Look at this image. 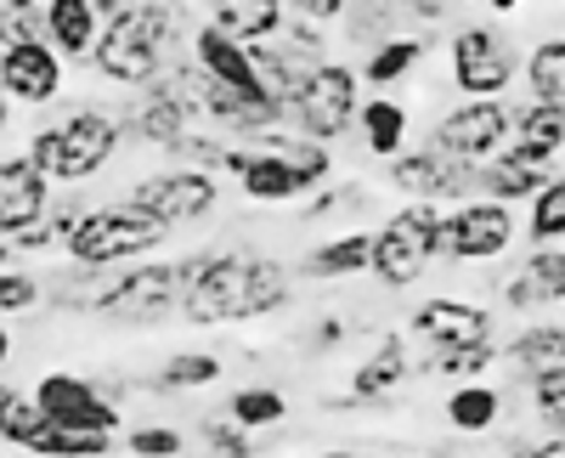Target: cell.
<instances>
[{
	"mask_svg": "<svg viewBox=\"0 0 565 458\" xmlns=\"http://www.w3.org/2000/svg\"><path fill=\"white\" fill-rule=\"evenodd\" d=\"M391 188L402 199H418V204H463L476 193V164H463L441 148H418V153H396L391 159Z\"/></svg>",
	"mask_w": 565,
	"mask_h": 458,
	"instance_id": "13",
	"label": "cell"
},
{
	"mask_svg": "<svg viewBox=\"0 0 565 458\" xmlns=\"http://www.w3.org/2000/svg\"><path fill=\"white\" fill-rule=\"evenodd\" d=\"M125 204L148 210L153 221H164L175 233V226H193L221 204V181H215V170H199V164H170L159 175H141Z\"/></svg>",
	"mask_w": 565,
	"mask_h": 458,
	"instance_id": "10",
	"label": "cell"
},
{
	"mask_svg": "<svg viewBox=\"0 0 565 458\" xmlns=\"http://www.w3.org/2000/svg\"><path fill=\"white\" fill-rule=\"evenodd\" d=\"M424 52H430V40H424V34H391V40H380V45L367 52V63H362L356 79L396 85V79H407V74L424 63Z\"/></svg>",
	"mask_w": 565,
	"mask_h": 458,
	"instance_id": "29",
	"label": "cell"
},
{
	"mask_svg": "<svg viewBox=\"0 0 565 458\" xmlns=\"http://www.w3.org/2000/svg\"><path fill=\"white\" fill-rule=\"evenodd\" d=\"M7 356H12V334H7V329H0V362H7Z\"/></svg>",
	"mask_w": 565,
	"mask_h": 458,
	"instance_id": "51",
	"label": "cell"
},
{
	"mask_svg": "<svg viewBox=\"0 0 565 458\" xmlns=\"http://www.w3.org/2000/svg\"><path fill=\"white\" fill-rule=\"evenodd\" d=\"M559 356H565V329H559V311H554L548 323H532L521 340H514L503 362H509L521 380H532V374H543V369H559Z\"/></svg>",
	"mask_w": 565,
	"mask_h": 458,
	"instance_id": "28",
	"label": "cell"
},
{
	"mask_svg": "<svg viewBox=\"0 0 565 458\" xmlns=\"http://www.w3.org/2000/svg\"><path fill=\"white\" fill-rule=\"evenodd\" d=\"M215 380H221V356H210V351H181L153 374L159 391H199V385H215Z\"/></svg>",
	"mask_w": 565,
	"mask_h": 458,
	"instance_id": "36",
	"label": "cell"
},
{
	"mask_svg": "<svg viewBox=\"0 0 565 458\" xmlns=\"http://www.w3.org/2000/svg\"><path fill=\"white\" fill-rule=\"evenodd\" d=\"M186 34V7L181 0H125L108 18V29H97L90 63L114 85H148L170 68L175 45Z\"/></svg>",
	"mask_w": 565,
	"mask_h": 458,
	"instance_id": "2",
	"label": "cell"
},
{
	"mask_svg": "<svg viewBox=\"0 0 565 458\" xmlns=\"http://www.w3.org/2000/svg\"><path fill=\"white\" fill-rule=\"evenodd\" d=\"M351 125L362 130V148H367L373 159H396L402 142H407V108H402L396 97H373L367 108H356Z\"/></svg>",
	"mask_w": 565,
	"mask_h": 458,
	"instance_id": "27",
	"label": "cell"
},
{
	"mask_svg": "<svg viewBox=\"0 0 565 458\" xmlns=\"http://www.w3.org/2000/svg\"><path fill=\"white\" fill-rule=\"evenodd\" d=\"M125 447H130L136 458H175V452H186V436L170 430V425H141V430L125 436Z\"/></svg>",
	"mask_w": 565,
	"mask_h": 458,
	"instance_id": "41",
	"label": "cell"
},
{
	"mask_svg": "<svg viewBox=\"0 0 565 458\" xmlns=\"http://www.w3.org/2000/svg\"><path fill=\"white\" fill-rule=\"evenodd\" d=\"M447 68L463 97H503L509 79L521 74V52L498 23H469L447 45Z\"/></svg>",
	"mask_w": 565,
	"mask_h": 458,
	"instance_id": "9",
	"label": "cell"
},
{
	"mask_svg": "<svg viewBox=\"0 0 565 458\" xmlns=\"http://www.w3.org/2000/svg\"><path fill=\"white\" fill-rule=\"evenodd\" d=\"M119 119V136L130 142H148V148H175V136H186L204 114H199V68L193 63H175L164 68L159 79H148V90L136 97L130 114H114Z\"/></svg>",
	"mask_w": 565,
	"mask_h": 458,
	"instance_id": "7",
	"label": "cell"
},
{
	"mask_svg": "<svg viewBox=\"0 0 565 458\" xmlns=\"http://www.w3.org/2000/svg\"><path fill=\"white\" fill-rule=\"evenodd\" d=\"M282 414H289V402H282V391H271V385H244V391L226 396V419L244 425V430L282 425Z\"/></svg>",
	"mask_w": 565,
	"mask_h": 458,
	"instance_id": "33",
	"label": "cell"
},
{
	"mask_svg": "<svg viewBox=\"0 0 565 458\" xmlns=\"http://www.w3.org/2000/svg\"><path fill=\"white\" fill-rule=\"evenodd\" d=\"M498 414H503V396H498L492 385H481V380H463V385L447 396V425H452V430H463V436L492 430V425H498Z\"/></svg>",
	"mask_w": 565,
	"mask_h": 458,
	"instance_id": "30",
	"label": "cell"
},
{
	"mask_svg": "<svg viewBox=\"0 0 565 458\" xmlns=\"http://www.w3.org/2000/svg\"><path fill=\"white\" fill-rule=\"evenodd\" d=\"M514 458H559V436H543V441L514 447Z\"/></svg>",
	"mask_w": 565,
	"mask_h": 458,
	"instance_id": "46",
	"label": "cell"
},
{
	"mask_svg": "<svg viewBox=\"0 0 565 458\" xmlns=\"http://www.w3.org/2000/svg\"><path fill=\"white\" fill-rule=\"evenodd\" d=\"M204 7H210V23L221 34L244 40V45L271 40L282 23H289V7H282V0H204Z\"/></svg>",
	"mask_w": 565,
	"mask_h": 458,
	"instance_id": "25",
	"label": "cell"
},
{
	"mask_svg": "<svg viewBox=\"0 0 565 458\" xmlns=\"http://www.w3.org/2000/svg\"><path fill=\"white\" fill-rule=\"evenodd\" d=\"M413 374V356H407V334H385L380 345H373L362 362H356V374H351V407H367V402H385L396 385H407Z\"/></svg>",
	"mask_w": 565,
	"mask_h": 458,
	"instance_id": "21",
	"label": "cell"
},
{
	"mask_svg": "<svg viewBox=\"0 0 565 458\" xmlns=\"http://www.w3.org/2000/svg\"><path fill=\"white\" fill-rule=\"evenodd\" d=\"M441 255V210L436 204H418L407 199L380 233L367 244V271L380 278L385 289H407L424 278V266Z\"/></svg>",
	"mask_w": 565,
	"mask_h": 458,
	"instance_id": "6",
	"label": "cell"
},
{
	"mask_svg": "<svg viewBox=\"0 0 565 458\" xmlns=\"http://www.w3.org/2000/svg\"><path fill=\"white\" fill-rule=\"evenodd\" d=\"M345 340V323H340V317H322V323L311 329V345H340Z\"/></svg>",
	"mask_w": 565,
	"mask_h": 458,
	"instance_id": "45",
	"label": "cell"
},
{
	"mask_svg": "<svg viewBox=\"0 0 565 458\" xmlns=\"http://www.w3.org/2000/svg\"><path fill=\"white\" fill-rule=\"evenodd\" d=\"M193 63H199V74H210L221 90H232V97L271 103L266 85H260V74H255V63H249V45L232 40V34H221L215 23H199V29H193Z\"/></svg>",
	"mask_w": 565,
	"mask_h": 458,
	"instance_id": "17",
	"label": "cell"
},
{
	"mask_svg": "<svg viewBox=\"0 0 565 458\" xmlns=\"http://www.w3.org/2000/svg\"><path fill=\"white\" fill-rule=\"evenodd\" d=\"M407 329L418 340H430V345H476V340H492V311L476 306V300H424L413 317H407Z\"/></svg>",
	"mask_w": 565,
	"mask_h": 458,
	"instance_id": "18",
	"label": "cell"
},
{
	"mask_svg": "<svg viewBox=\"0 0 565 458\" xmlns=\"http://www.w3.org/2000/svg\"><path fill=\"white\" fill-rule=\"evenodd\" d=\"M396 18H402L396 0H345V18H340V23H345L362 45H367V40L380 45V40L396 34Z\"/></svg>",
	"mask_w": 565,
	"mask_h": 458,
	"instance_id": "37",
	"label": "cell"
},
{
	"mask_svg": "<svg viewBox=\"0 0 565 458\" xmlns=\"http://www.w3.org/2000/svg\"><path fill=\"white\" fill-rule=\"evenodd\" d=\"M295 119H300V136H311V142L334 148L340 136L351 130L356 119V68L351 63H317V74L306 79V90L289 103Z\"/></svg>",
	"mask_w": 565,
	"mask_h": 458,
	"instance_id": "11",
	"label": "cell"
},
{
	"mask_svg": "<svg viewBox=\"0 0 565 458\" xmlns=\"http://www.w3.org/2000/svg\"><path fill=\"white\" fill-rule=\"evenodd\" d=\"M34 407L68 430H108V436L119 430V402H108L103 385L85 374H45L34 385Z\"/></svg>",
	"mask_w": 565,
	"mask_h": 458,
	"instance_id": "16",
	"label": "cell"
},
{
	"mask_svg": "<svg viewBox=\"0 0 565 458\" xmlns=\"http://www.w3.org/2000/svg\"><path fill=\"white\" fill-rule=\"evenodd\" d=\"M498 362V345L492 340H476V345H436V356L424 362L430 374H447V380H481Z\"/></svg>",
	"mask_w": 565,
	"mask_h": 458,
	"instance_id": "35",
	"label": "cell"
},
{
	"mask_svg": "<svg viewBox=\"0 0 565 458\" xmlns=\"http://www.w3.org/2000/svg\"><path fill=\"white\" fill-rule=\"evenodd\" d=\"M29 452H40V458H108L114 452V436L108 430H68V425L45 419V430L34 436Z\"/></svg>",
	"mask_w": 565,
	"mask_h": 458,
	"instance_id": "31",
	"label": "cell"
},
{
	"mask_svg": "<svg viewBox=\"0 0 565 458\" xmlns=\"http://www.w3.org/2000/svg\"><path fill=\"white\" fill-rule=\"evenodd\" d=\"M0 12H40V0H0Z\"/></svg>",
	"mask_w": 565,
	"mask_h": 458,
	"instance_id": "47",
	"label": "cell"
},
{
	"mask_svg": "<svg viewBox=\"0 0 565 458\" xmlns=\"http://www.w3.org/2000/svg\"><path fill=\"white\" fill-rule=\"evenodd\" d=\"M526 85H532V103H565V40L559 34L532 45Z\"/></svg>",
	"mask_w": 565,
	"mask_h": 458,
	"instance_id": "32",
	"label": "cell"
},
{
	"mask_svg": "<svg viewBox=\"0 0 565 458\" xmlns=\"http://www.w3.org/2000/svg\"><path fill=\"white\" fill-rule=\"evenodd\" d=\"M532 402H537L543 430H548V436H559V414H565V362H559V369L532 374Z\"/></svg>",
	"mask_w": 565,
	"mask_h": 458,
	"instance_id": "39",
	"label": "cell"
},
{
	"mask_svg": "<svg viewBox=\"0 0 565 458\" xmlns=\"http://www.w3.org/2000/svg\"><path fill=\"white\" fill-rule=\"evenodd\" d=\"M289 7V18H300V23H340L345 18V0H282Z\"/></svg>",
	"mask_w": 565,
	"mask_h": 458,
	"instance_id": "43",
	"label": "cell"
},
{
	"mask_svg": "<svg viewBox=\"0 0 565 458\" xmlns=\"http://www.w3.org/2000/svg\"><path fill=\"white\" fill-rule=\"evenodd\" d=\"M0 266H18V255H12V233H0Z\"/></svg>",
	"mask_w": 565,
	"mask_h": 458,
	"instance_id": "49",
	"label": "cell"
},
{
	"mask_svg": "<svg viewBox=\"0 0 565 458\" xmlns=\"http://www.w3.org/2000/svg\"><path fill=\"white\" fill-rule=\"evenodd\" d=\"M164 238H170L164 221H153L148 210H136V204L119 199V204H103V210H85L63 249H68L74 266L108 271V266H119V260H148Z\"/></svg>",
	"mask_w": 565,
	"mask_h": 458,
	"instance_id": "5",
	"label": "cell"
},
{
	"mask_svg": "<svg viewBox=\"0 0 565 458\" xmlns=\"http://www.w3.org/2000/svg\"><path fill=\"white\" fill-rule=\"evenodd\" d=\"M175 311L199 329L215 323H255L295 300V278L289 266L260 255V249H199L175 260Z\"/></svg>",
	"mask_w": 565,
	"mask_h": 458,
	"instance_id": "1",
	"label": "cell"
},
{
	"mask_svg": "<svg viewBox=\"0 0 565 458\" xmlns=\"http://www.w3.org/2000/svg\"><path fill=\"white\" fill-rule=\"evenodd\" d=\"M328 175H334V148L311 142V136L260 130L249 136V164L238 170V188L255 204H289V199L317 193Z\"/></svg>",
	"mask_w": 565,
	"mask_h": 458,
	"instance_id": "4",
	"label": "cell"
},
{
	"mask_svg": "<svg viewBox=\"0 0 565 458\" xmlns=\"http://www.w3.org/2000/svg\"><path fill=\"white\" fill-rule=\"evenodd\" d=\"M175 266L170 260H141L130 271H114V278L90 284L85 311L90 317H108V323H159V317L175 311Z\"/></svg>",
	"mask_w": 565,
	"mask_h": 458,
	"instance_id": "8",
	"label": "cell"
},
{
	"mask_svg": "<svg viewBox=\"0 0 565 458\" xmlns=\"http://www.w3.org/2000/svg\"><path fill=\"white\" fill-rule=\"evenodd\" d=\"M0 458H7V452H0Z\"/></svg>",
	"mask_w": 565,
	"mask_h": 458,
	"instance_id": "56",
	"label": "cell"
},
{
	"mask_svg": "<svg viewBox=\"0 0 565 458\" xmlns=\"http://www.w3.org/2000/svg\"><path fill=\"white\" fill-rule=\"evenodd\" d=\"M199 436L215 447V458H255V441H249V430H244V425H232V419H210Z\"/></svg>",
	"mask_w": 565,
	"mask_h": 458,
	"instance_id": "42",
	"label": "cell"
},
{
	"mask_svg": "<svg viewBox=\"0 0 565 458\" xmlns=\"http://www.w3.org/2000/svg\"><path fill=\"white\" fill-rule=\"evenodd\" d=\"M40 300H45V289H40L34 271L0 266V317H18V311H29V306H40Z\"/></svg>",
	"mask_w": 565,
	"mask_h": 458,
	"instance_id": "40",
	"label": "cell"
},
{
	"mask_svg": "<svg viewBox=\"0 0 565 458\" xmlns=\"http://www.w3.org/2000/svg\"><path fill=\"white\" fill-rule=\"evenodd\" d=\"M367 244H373V233H340V238L317 244V249L300 260V278H317V284L356 278V271H367Z\"/></svg>",
	"mask_w": 565,
	"mask_h": 458,
	"instance_id": "26",
	"label": "cell"
},
{
	"mask_svg": "<svg viewBox=\"0 0 565 458\" xmlns=\"http://www.w3.org/2000/svg\"><path fill=\"white\" fill-rule=\"evenodd\" d=\"M45 204H52V181H45L23 153L0 159V233L29 226L34 215H45Z\"/></svg>",
	"mask_w": 565,
	"mask_h": 458,
	"instance_id": "24",
	"label": "cell"
},
{
	"mask_svg": "<svg viewBox=\"0 0 565 458\" xmlns=\"http://www.w3.org/2000/svg\"><path fill=\"white\" fill-rule=\"evenodd\" d=\"M45 430V414L34 407V396H23L18 385L0 391V441H12V447H34V436Z\"/></svg>",
	"mask_w": 565,
	"mask_h": 458,
	"instance_id": "34",
	"label": "cell"
},
{
	"mask_svg": "<svg viewBox=\"0 0 565 458\" xmlns=\"http://www.w3.org/2000/svg\"><path fill=\"white\" fill-rule=\"evenodd\" d=\"M559 295H565V255H559V244H537V255L503 284L509 311H559Z\"/></svg>",
	"mask_w": 565,
	"mask_h": 458,
	"instance_id": "20",
	"label": "cell"
},
{
	"mask_svg": "<svg viewBox=\"0 0 565 458\" xmlns=\"http://www.w3.org/2000/svg\"><path fill=\"white\" fill-rule=\"evenodd\" d=\"M514 233H521L514 204L463 199L452 215H441V255L447 260H498V255H509Z\"/></svg>",
	"mask_w": 565,
	"mask_h": 458,
	"instance_id": "12",
	"label": "cell"
},
{
	"mask_svg": "<svg viewBox=\"0 0 565 458\" xmlns=\"http://www.w3.org/2000/svg\"><path fill=\"white\" fill-rule=\"evenodd\" d=\"M125 7V0H90V12H97V18H114Z\"/></svg>",
	"mask_w": 565,
	"mask_h": 458,
	"instance_id": "48",
	"label": "cell"
},
{
	"mask_svg": "<svg viewBox=\"0 0 565 458\" xmlns=\"http://www.w3.org/2000/svg\"><path fill=\"white\" fill-rule=\"evenodd\" d=\"M175 458H186V452H175Z\"/></svg>",
	"mask_w": 565,
	"mask_h": 458,
	"instance_id": "55",
	"label": "cell"
},
{
	"mask_svg": "<svg viewBox=\"0 0 565 458\" xmlns=\"http://www.w3.org/2000/svg\"><path fill=\"white\" fill-rule=\"evenodd\" d=\"M119 119L114 114H103V108H68V114H57L52 125H40L34 136H29V164L45 175V181H90V175H103L108 164H114V153H119Z\"/></svg>",
	"mask_w": 565,
	"mask_h": 458,
	"instance_id": "3",
	"label": "cell"
},
{
	"mask_svg": "<svg viewBox=\"0 0 565 458\" xmlns=\"http://www.w3.org/2000/svg\"><path fill=\"white\" fill-rule=\"evenodd\" d=\"M322 458H345V452H322Z\"/></svg>",
	"mask_w": 565,
	"mask_h": 458,
	"instance_id": "53",
	"label": "cell"
},
{
	"mask_svg": "<svg viewBox=\"0 0 565 458\" xmlns=\"http://www.w3.org/2000/svg\"><path fill=\"white\" fill-rule=\"evenodd\" d=\"M12 119V103H7V90H0V125H7Z\"/></svg>",
	"mask_w": 565,
	"mask_h": 458,
	"instance_id": "52",
	"label": "cell"
},
{
	"mask_svg": "<svg viewBox=\"0 0 565 458\" xmlns=\"http://www.w3.org/2000/svg\"><path fill=\"white\" fill-rule=\"evenodd\" d=\"M487 7H492V12H521L526 0H487Z\"/></svg>",
	"mask_w": 565,
	"mask_h": 458,
	"instance_id": "50",
	"label": "cell"
},
{
	"mask_svg": "<svg viewBox=\"0 0 565 458\" xmlns=\"http://www.w3.org/2000/svg\"><path fill=\"white\" fill-rule=\"evenodd\" d=\"M509 153H526L543 164H559L565 148V108L559 103H526V108H509Z\"/></svg>",
	"mask_w": 565,
	"mask_h": 458,
	"instance_id": "22",
	"label": "cell"
},
{
	"mask_svg": "<svg viewBox=\"0 0 565 458\" xmlns=\"http://www.w3.org/2000/svg\"><path fill=\"white\" fill-rule=\"evenodd\" d=\"M402 18H418V23H441L452 12V0H396Z\"/></svg>",
	"mask_w": 565,
	"mask_h": 458,
	"instance_id": "44",
	"label": "cell"
},
{
	"mask_svg": "<svg viewBox=\"0 0 565 458\" xmlns=\"http://www.w3.org/2000/svg\"><path fill=\"white\" fill-rule=\"evenodd\" d=\"M103 18L90 12V0H40V40L57 57H90Z\"/></svg>",
	"mask_w": 565,
	"mask_h": 458,
	"instance_id": "23",
	"label": "cell"
},
{
	"mask_svg": "<svg viewBox=\"0 0 565 458\" xmlns=\"http://www.w3.org/2000/svg\"><path fill=\"white\" fill-rule=\"evenodd\" d=\"M503 142H509V103L503 97H463L436 125V142L430 148H441V153H452L463 164H487Z\"/></svg>",
	"mask_w": 565,
	"mask_h": 458,
	"instance_id": "14",
	"label": "cell"
},
{
	"mask_svg": "<svg viewBox=\"0 0 565 458\" xmlns=\"http://www.w3.org/2000/svg\"><path fill=\"white\" fill-rule=\"evenodd\" d=\"M0 90H7V103H23V108L57 103L63 97V57L40 34L0 40Z\"/></svg>",
	"mask_w": 565,
	"mask_h": 458,
	"instance_id": "15",
	"label": "cell"
},
{
	"mask_svg": "<svg viewBox=\"0 0 565 458\" xmlns=\"http://www.w3.org/2000/svg\"><path fill=\"white\" fill-rule=\"evenodd\" d=\"M554 175H559V164H543V159L498 148L487 164H476V193L498 199V204H521V199H532L543 181H554Z\"/></svg>",
	"mask_w": 565,
	"mask_h": 458,
	"instance_id": "19",
	"label": "cell"
},
{
	"mask_svg": "<svg viewBox=\"0 0 565 458\" xmlns=\"http://www.w3.org/2000/svg\"><path fill=\"white\" fill-rule=\"evenodd\" d=\"M447 458H463V452H447Z\"/></svg>",
	"mask_w": 565,
	"mask_h": 458,
	"instance_id": "54",
	"label": "cell"
},
{
	"mask_svg": "<svg viewBox=\"0 0 565 458\" xmlns=\"http://www.w3.org/2000/svg\"><path fill=\"white\" fill-rule=\"evenodd\" d=\"M526 233H532V244H559V233H565V181H559V175L543 181V188L532 193Z\"/></svg>",
	"mask_w": 565,
	"mask_h": 458,
	"instance_id": "38",
	"label": "cell"
}]
</instances>
